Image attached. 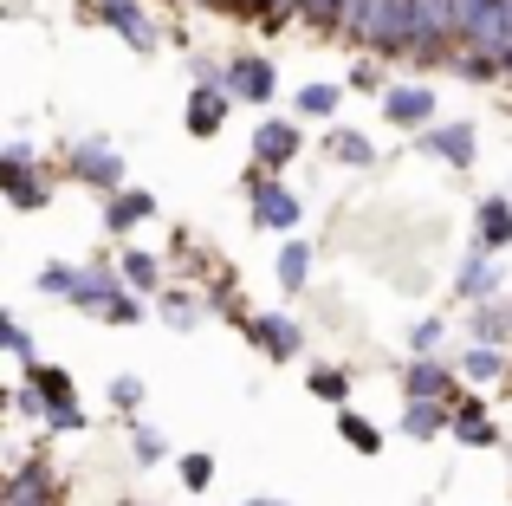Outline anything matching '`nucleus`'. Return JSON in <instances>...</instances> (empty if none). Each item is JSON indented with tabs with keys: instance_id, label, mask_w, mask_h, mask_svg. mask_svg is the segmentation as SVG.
<instances>
[{
	"instance_id": "31",
	"label": "nucleus",
	"mask_w": 512,
	"mask_h": 506,
	"mask_svg": "<svg viewBox=\"0 0 512 506\" xmlns=\"http://www.w3.org/2000/svg\"><path fill=\"white\" fill-rule=\"evenodd\" d=\"M156 305H163V318H169L175 331H195L201 325V299H188V292H163Z\"/></svg>"
},
{
	"instance_id": "8",
	"label": "nucleus",
	"mask_w": 512,
	"mask_h": 506,
	"mask_svg": "<svg viewBox=\"0 0 512 506\" xmlns=\"http://www.w3.org/2000/svg\"><path fill=\"white\" fill-rule=\"evenodd\" d=\"M221 91H227V98H247V104H273L279 72H273L266 59H253V52H247V59H227V65H221Z\"/></svg>"
},
{
	"instance_id": "34",
	"label": "nucleus",
	"mask_w": 512,
	"mask_h": 506,
	"mask_svg": "<svg viewBox=\"0 0 512 506\" xmlns=\"http://www.w3.org/2000/svg\"><path fill=\"white\" fill-rule=\"evenodd\" d=\"M305 390H312L318 403H344V396H350V377L325 364V370H312V377H305Z\"/></svg>"
},
{
	"instance_id": "21",
	"label": "nucleus",
	"mask_w": 512,
	"mask_h": 506,
	"mask_svg": "<svg viewBox=\"0 0 512 506\" xmlns=\"http://www.w3.org/2000/svg\"><path fill=\"white\" fill-rule=\"evenodd\" d=\"M312 266H318V247L292 234V241L279 247V286H286V292H305V286H312Z\"/></svg>"
},
{
	"instance_id": "37",
	"label": "nucleus",
	"mask_w": 512,
	"mask_h": 506,
	"mask_svg": "<svg viewBox=\"0 0 512 506\" xmlns=\"http://www.w3.org/2000/svg\"><path fill=\"white\" fill-rule=\"evenodd\" d=\"M175 468H182V487H195V494H201V487L214 481V461H208V455H182Z\"/></svg>"
},
{
	"instance_id": "25",
	"label": "nucleus",
	"mask_w": 512,
	"mask_h": 506,
	"mask_svg": "<svg viewBox=\"0 0 512 506\" xmlns=\"http://www.w3.org/2000/svg\"><path fill=\"white\" fill-rule=\"evenodd\" d=\"M78 279H85V266L52 260V266H39V279H33V286L46 292V299H65V305H72V299H78Z\"/></svg>"
},
{
	"instance_id": "38",
	"label": "nucleus",
	"mask_w": 512,
	"mask_h": 506,
	"mask_svg": "<svg viewBox=\"0 0 512 506\" xmlns=\"http://www.w3.org/2000/svg\"><path fill=\"white\" fill-rule=\"evenodd\" d=\"M208 312H240V292H234V279H214V286H208Z\"/></svg>"
},
{
	"instance_id": "27",
	"label": "nucleus",
	"mask_w": 512,
	"mask_h": 506,
	"mask_svg": "<svg viewBox=\"0 0 512 506\" xmlns=\"http://www.w3.org/2000/svg\"><path fill=\"white\" fill-rule=\"evenodd\" d=\"M461 377H467V383H493V377H506V351L467 344V351H461Z\"/></svg>"
},
{
	"instance_id": "32",
	"label": "nucleus",
	"mask_w": 512,
	"mask_h": 506,
	"mask_svg": "<svg viewBox=\"0 0 512 506\" xmlns=\"http://www.w3.org/2000/svg\"><path fill=\"white\" fill-rule=\"evenodd\" d=\"M130 455L150 468V461H163L169 455V442H163V429H150V422H130Z\"/></svg>"
},
{
	"instance_id": "39",
	"label": "nucleus",
	"mask_w": 512,
	"mask_h": 506,
	"mask_svg": "<svg viewBox=\"0 0 512 506\" xmlns=\"http://www.w3.org/2000/svg\"><path fill=\"white\" fill-rule=\"evenodd\" d=\"M46 429H52V435H78V429H85V409H78V403H72V409H52Z\"/></svg>"
},
{
	"instance_id": "6",
	"label": "nucleus",
	"mask_w": 512,
	"mask_h": 506,
	"mask_svg": "<svg viewBox=\"0 0 512 506\" xmlns=\"http://www.w3.org/2000/svg\"><path fill=\"white\" fill-rule=\"evenodd\" d=\"M247 344L260 357H273V364H292V357L305 351V325L292 312H253L247 318Z\"/></svg>"
},
{
	"instance_id": "19",
	"label": "nucleus",
	"mask_w": 512,
	"mask_h": 506,
	"mask_svg": "<svg viewBox=\"0 0 512 506\" xmlns=\"http://www.w3.org/2000/svg\"><path fill=\"white\" fill-rule=\"evenodd\" d=\"M441 429L454 435V403H402V435L409 442H435Z\"/></svg>"
},
{
	"instance_id": "23",
	"label": "nucleus",
	"mask_w": 512,
	"mask_h": 506,
	"mask_svg": "<svg viewBox=\"0 0 512 506\" xmlns=\"http://www.w3.org/2000/svg\"><path fill=\"white\" fill-rule=\"evenodd\" d=\"M117 273H124L130 292H156V299H163V260H156V253H124Z\"/></svg>"
},
{
	"instance_id": "3",
	"label": "nucleus",
	"mask_w": 512,
	"mask_h": 506,
	"mask_svg": "<svg viewBox=\"0 0 512 506\" xmlns=\"http://www.w3.org/2000/svg\"><path fill=\"white\" fill-rule=\"evenodd\" d=\"M65 169H72L85 189H104V202L124 195V156H117L111 143H98V137H78L72 150H65Z\"/></svg>"
},
{
	"instance_id": "41",
	"label": "nucleus",
	"mask_w": 512,
	"mask_h": 506,
	"mask_svg": "<svg viewBox=\"0 0 512 506\" xmlns=\"http://www.w3.org/2000/svg\"><path fill=\"white\" fill-rule=\"evenodd\" d=\"M13 416H26V422H46V403H39V396L20 383V390H13Z\"/></svg>"
},
{
	"instance_id": "20",
	"label": "nucleus",
	"mask_w": 512,
	"mask_h": 506,
	"mask_svg": "<svg viewBox=\"0 0 512 506\" xmlns=\"http://www.w3.org/2000/svg\"><path fill=\"white\" fill-rule=\"evenodd\" d=\"M454 442H467V448H500V429L487 422V409H480L474 396H454Z\"/></svg>"
},
{
	"instance_id": "11",
	"label": "nucleus",
	"mask_w": 512,
	"mask_h": 506,
	"mask_svg": "<svg viewBox=\"0 0 512 506\" xmlns=\"http://www.w3.org/2000/svg\"><path fill=\"white\" fill-rule=\"evenodd\" d=\"M402 390H409V403H454V370L435 364V357H415Z\"/></svg>"
},
{
	"instance_id": "40",
	"label": "nucleus",
	"mask_w": 512,
	"mask_h": 506,
	"mask_svg": "<svg viewBox=\"0 0 512 506\" xmlns=\"http://www.w3.org/2000/svg\"><path fill=\"white\" fill-rule=\"evenodd\" d=\"M111 403H117V409H137V403H143V377H117V383H111Z\"/></svg>"
},
{
	"instance_id": "42",
	"label": "nucleus",
	"mask_w": 512,
	"mask_h": 506,
	"mask_svg": "<svg viewBox=\"0 0 512 506\" xmlns=\"http://www.w3.org/2000/svg\"><path fill=\"white\" fill-rule=\"evenodd\" d=\"M104 318H111V325H137V318H143V299H137V292H124V299H117Z\"/></svg>"
},
{
	"instance_id": "12",
	"label": "nucleus",
	"mask_w": 512,
	"mask_h": 506,
	"mask_svg": "<svg viewBox=\"0 0 512 506\" xmlns=\"http://www.w3.org/2000/svg\"><path fill=\"white\" fill-rule=\"evenodd\" d=\"M454 292H461V299H474V305H493V292H500V266H493L487 247H474V253L461 260V273H454Z\"/></svg>"
},
{
	"instance_id": "16",
	"label": "nucleus",
	"mask_w": 512,
	"mask_h": 506,
	"mask_svg": "<svg viewBox=\"0 0 512 506\" xmlns=\"http://www.w3.org/2000/svg\"><path fill=\"white\" fill-rule=\"evenodd\" d=\"M26 390L46 403V416H52V409H72V403H78L72 370H59V364H33V370H26Z\"/></svg>"
},
{
	"instance_id": "17",
	"label": "nucleus",
	"mask_w": 512,
	"mask_h": 506,
	"mask_svg": "<svg viewBox=\"0 0 512 506\" xmlns=\"http://www.w3.org/2000/svg\"><path fill=\"white\" fill-rule=\"evenodd\" d=\"M474 234H480V247H487V253L512 247V202H506V195H487V202L474 208Z\"/></svg>"
},
{
	"instance_id": "15",
	"label": "nucleus",
	"mask_w": 512,
	"mask_h": 506,
	"mask_svg": "<svg viewBox=\"0 0 512 506\" xmlns=\"http://www.w3.org/2000/svg\"><path fill=\"white\" fill-rule=\"evenodd\" d=\"M52 487H59V481H52V468H46V461H26V468L7 481L0 506H52Z\"/></svg>"
},
{
	"instance_id": "24",
	"label": "nucleus",
	"mask_w": 512,
	"mask_h": 506,
	"mask_svg": "<svg viewBox=\"0 0 512 506\" xmlns=\"http://www.w3.org/2000/svg\"><path fill=\"white\" fill-rule=\"evenodd\" d=\"M467 331H474V344H487V351H500V344L512 338V312H500V305H474V318H467Z\"/></svg>"
},
{
	"instance_id": "7",
	"label": "nucleus",
	"mask_w": 512,
	"mask_h": 506,
	"mask_svg": "<svg viewBox=\"0 0 512 506\" xmlns=\"http://www.w3.org/2000/svg\"><path fill=\"white\" fill-rule=\"evenodd\" d=\"M305 150V137H299V124L292 117H260V130H253V169H286L292 156Z\"/></svg>"
},
{
	"instance_id": "43",
	"label": "nucleus",
	"mask_w": 512,
	"mask_h": 506,
	"mask_svg": "<svg viewBox=\"0 0 512 506\" xmlns=\"http://www.w3.org/2000/svg\"><path fill=\"white\" fill-rule=\"evenodd\" d=\"M247 506H286V500H247Z\"/></svg>"
},
{
	"instance_id": "13",
	"label": "nucleus",
	"mask_w": 512,
	"mask_h": 506,
	"mask_svg": "<svg viewBox=\"0 0 512 506\" xmlns=\"http://www.w3.org/2000/svg\"><path fill=\"white\" fill-rule=\"evenodd\" d=\"M124 299V273H117V266H85V279H78V312H111V305Z\"/></svg>"
},
{
	"instance_id": "5",
	"label": "nucleus",
	"mask_w": 512,
	"mask_h": 506,
	"mask_svg": "<svg viewBox=\"0 0 512 506\" xmlns=\"http://www.w3.org/2000/svg\"><path fill=\"white\" fill-rule=\"evenodd\" d=\"M91 13H98L117 39H130L137 52H156V46H163V20H156L143 0H91Z\"/></svg>"
},
{
	"instance_id": "26",
	"label": "nucleus",
	"mask_w": 512,
	"mask_h": 506,
	"mask_svg": "<svg viewBox=\"0 0 512 506\" xmlns=\"http://www.w3.org/2000/svg\"><path fill=\"white\" fill-rule=\"evenodd\" d=\"M448 72L454 78H467V85H493V78H506V65L500 59H487V52H454V59H448Z\"/></svg>"
},
{
	"instance_id": "28",
	"label": "nucleus",
	"mask_w": 512,
	"mask_h": 506,
	"mask_svg": "<svg viewBox=\"0 0 512 506\" xmlns=\"http://www.w3.org/2000/svg\"><path fill=\"white\" fill-rule=\"evenodd\" d=\"M338 435H344L350 448H357V455H376V448H383L376 422H370V416H357V409H344V416H338Z\"/></svg>"
},
{
	"instance_id": "22",
	"label": "nucleus",
	"mask_w": 512,
	"mask_h": 506,
	"mask_svg": "<svg viewBox=\"0 0 512 506\" xmlns=\"http://www.w3.org/2000/svg\"><path fill=\"white\" fill-rule=\"evenodd\" d=\"M325 156H331V163H344V169H370L376 163V143L363 137V130H331V137H325Z\"/></svg>"
},
{
	"instance_id": "1",
	"label": "nucleus",
	"mask_w": 512,
	"mask_h": 506,
	"mask_svg": "<svg viewBox=\"0 0 512 506\" xmlns=\"http://www.w3.org/2000/svg\"><path fill=\"white\" fill-rule=\"evenodd\" d=\"M344 39L383 59H409V0H350L344 7Z\"/></svg>"
},
{
	"instance_id": "30",
	"label": "nucleus",
	"mask_w": 512,
	"mask_h": 506,
	"mask_svg": "<svg viewBox=\"0 0 512 506\" xmlns=\"http://www.w3.org/2000/svg\"><path fill=\"white\" fill-rule=\"evenodd\" d=\"M338 98H344L338 85H299V98H292V104H299V117H331V111H338Z\"/></svg>"
},
{
	"instance_id": "14",
	"label": "nucleus",
	"mask_w": 512,
	"mask_h": 506,
	"mask_svg": "<svg viewBox=\"0 0 512 506\" xmlns=\"http://www.w3.org/2000/svg\"><path fill=\"white\" fill-rule=\"evenodd\" d=\"M227 104L234 98H227L221 85H195L188 91V137H214V130L227 124Z\"/></svg>"
},
{
	"instance_id": "4",
	"label": "nucleus",
	"mask_w": 512,
	"mask_h": 506,
	"mask_svg": "<svg viewBox=\"0 0 512 506\" xmlns=\"http://www.w3.org/2000/svg\"><path fill=\"white\" fill-rule=\"evenodd\" d=\"M0 189H7V202L26 208V215L52 202V176L33 169V150H26V143H7V156H0Z\"/></svg>"
},
{
	"instance_id": "9",
	"label": "nucleus",
	"mask_w": 512,
	"mask_h": 506,
	"mask_svg": "<svg viewBox=\"0 0 512 506\" xmlns=\"http://www.w3.org/2000/svg\"><path fill=\"white\" fill-rule=\"evenodd\" d=\"M383 117L396 130H415V137H422V130H435V91L428 85H389Z\"/></svg>"
},
{
	"instance_id": "29",
	"label": "nucleus",
	"mask_w": 512,
	"mask_h": 506,
	"mask_svg": "<svg viewBox=\"0 0 512 506\" xmlns=\"http://www.w3.org/2000/svg\"><path fill=\"white\" fill-rule=\"evenodd\" d=\"M0 344H7V357H13V364H26V370L39 364V351H33V331H26V325H20L13 312L0 318Z\"/></svg>"
},
{
	"instance_id": "36",
	"label": "nucleus",
	"mask_w": 512,
	"mask_h": 506,
	"mask_svg": "<svg viewBox=\"0 0 512 506\" xmlns=\"http://www.w3.org/2000/svg\"><path fill=\"white\" fill-rule=\"evenodd\" d=\"M350 91H376V98H389V78H383V65H350V78H344Z\"/></svg>"
},
{
	"instance_id": "18",
	"label": "nucleus",
	"mask_w": 512,
	"mask_h": 506,
	"mask_svg": "<svg viewBox=\"0 0 512 506\" xmlns=\"http://www.w3.org/2000/svg\"><path fill=\"white\" fill-rule=\"evenodd\" d=\"M143 221H156V195L124 189V195L104 202V228H111V234H130V228H143Z\"/></svg>"
},
{
	"instance_id": "33",
	"label": "nucleus",
	"mask_w": 512,
	"mask_h": 506,
	"mask_svg": "<svg viewBox=\"0 0 512 506\" xmlns=\"http://www.w3.org/2000/svg\"><path fill=\"white\" fill-rule=\"evenodd\" d=\"M344 7H350V0H286V13L318 20V26H344Z\"/></svg>"
},
{
	"instance_id": "2",
	"label": "nucleus",
	"mask_w": 512,
	"mask_h": 506,
	"mask_svg": "<svg viewBox=\"0 0 512 506\" xmlns=\"http://www.w3.org/2000/svg\"><path fill=\"white\" fill-rule=\"evenodd\" d=\"M247 202H253V221H260V228H273V234H299V221H305V202L299 195L286 189V182L279 176H266V169H253L247 176Z\"/></svg>"
},
{
	"instance_id": "10",
	"label": "nucleus",
	"mask_w": 512,
	"mask_h": 506,
	"mask_svg": "<svg viewBox=\"0 0 512 506\" xmlns=\"http://www.w3.org/2000/svg\"><path fill=\"white\" fill-rule=\"evenodd\" d=\"M415 143H422L428 156H441V163H454V169H474V150H480L474 124H435V130H422Z\"/></svg>"
},
{
	"instance_id": "35",
	"label": "nucleus",
	"mask_w": 512,
	"mask_h": 506,
	"mask_svg": "<svg viewBox=\"0 0 512 506\" xmlns=\"http://www.w3.org/2000/svg\"><path fill=\"white\" fill-rule=\"evenodd\" d=\"M441 338H448V325H441V318H415V325H409V351L415 357H435Z\"/></svg>"
}]
</instances>
